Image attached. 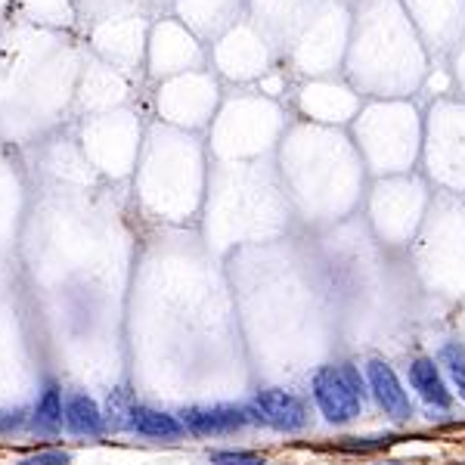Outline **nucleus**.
Masks as SVG:
<instances>
[{"mask_svg": "<svg viewBox=\"0 0 465 465\" xmlns=\"http://www.w3.org/2000/svg\"><path fill=\"white\" fill-rule=\"evenodd\" d=\"M438 363L444 366V372L450 376V381H453L456 394L465 401V344H460V341L444 344L438 354Z\"/></svg>", "mask_w": 465, "mask_h": 465, "instance_id": "9", "label": "nucleus"}, {"mask_svg": "<svg viewBox=\"0 0 465 465\" xmlns=\"http://www.w3.org/2000/svg\"><path fill=\"white\" fill-rule=\"evenodd\" d=\"M35 425L41 431L54 434L59 425H63V394H59L56 385H47L37 401V410H35Z\"/></svg>", "mask_w": 465, "mask_h": 465, "instance_id": "8", "label": "nucleus"}, {"mask_svg": "<svg viewBox=\"0 0 465 465\" xmlns=\"http://www.w3.org/2000/svg\"><path fill=\"white\" fill-rule=\"evenodd\" d=\"M254 422L261 425H270L276 431H302L307 425V407L302 397L289 394V391H280V388H264L252 397L249 403Z\"/></svg>", "mask_w": 465, "mask_h": 465, "instance_id": "2", "label": "nucleus"}, {"mask_svg": "<svg viewBox=\"0 0 465 465\" xmlns=\"http://www.w3.org/2000/svg\"><path fill=\"white\" fill-rule=\"evenodd\" d=\"M212 465H264V456L252 450H214Z\"/></svg>", "mask_w": 465, "mask_h": 465, "instance_id": "10", "label": "nucleus"}, {"mask_svg": "<svg viewBox=\"0 0 465 465\" xmlns=\"http://www.w3.org/2000/svg\"><path fill=\"white\" fill-rule=\"evenodd\" d=\"M366 381H370V391L376 397V403L388 412L391 419H410L412 403L407 391H403L401 379L385 360H370L366 363Z\"/></svg>", "mask_w": 465, "mask_h": 465, "instance_id": "4", "label": "nucleus"}, {"mask_svg": "<svg viewBox=\"0 0 465 465\" xmlns=\"http://www.w3.org/2000/svg\"><path fill=\"white\" fill-rule=\"evenodd\" d=\"M180 422L186 431L199 434V438H212V434H232L245 425L254 422L249 403L236 407V403H217V407H190L180 412Z\"/></svg>", "mask_w": 465, "mask_h": 465, "instance_id": "3", "label": "nucleus"}, {"mask_svg": "<svg viewBox=\"0 0 465 465\" xmlns=\"http://www.w3.org/2000/svg\"><path fill=\"white\" fill-rule=\"evenodd\" d=\"M19 465H69V453H63V450H44V453L22 460Z\"/></svg>", "mask_w": 465, "mask_h": 465, "instance_id": "11", "label": "nucleus"}, {"mask_svg": "<svg viewBox=\"0 0 465 465\" xmlns=\"http://www.w3.org/2000/svg\"><path fill=\"white\" fill-rule=\"evenodd\" d=\"M63 422L72 434H84V438H96V434H103V412L87 394L65 397Z\"/></svg>", "mask_w": 465, "mask_h": 465, "instance_id": "7", "label": "nucleus"}, {"mask_svg": "<svg viewBox=\"0 0 465 465\" xmlns=\"http://www.w3.org/2000/svg\"><path fill=\"white\" fill-rule=\"evenodd\" d=\"M379 465H403V462H379Z\"/></svg>", "mask_w": 465, "mask_h": 465, "instance_id": "12", "label": "nucleus"}, {"mask_svg": "<svg viewBox=\"0 0 465 465\" xmlns=\"http://www.w3.org/2000/svg\"><path fill=\"white\" fill-rule=\"evenodd\" d=\"M127 429L143 434V438H162V440H174L186 429L183 422L168 412H159L153 407H131L127 410Z\"/></svg>", "mask_w": 465, "mask_h": 465, "instance_id": "6", "label": "nucleus"}, {"mask_svg": "<svg viewBox=\"0 0 465 465\" xmlns=\"http://www.w3.org/2000/svg\"><path fill=\"white\" fill-rule=\"evenodd\" d=\"M407 379L412 385V391H419L429 407H438V410H450L453 407V391L447 388L444 376H440V370L434 366V360L429 357H419L410 363L407 370Z\"/></svg>", "mask_w": 465, "mask_h": 465, "instance_id": "5", "label": "nucleus"}, {"mask_svg": "<svg viewBox=\"0 0 465 465\" xmlns=\"http://www.w3.org/2000/svg\"><path fill=\"white\" fill-rule=\"evenodd\" d=\"M313 401L326 422L348 425L363 412V379L354 363L320 366L313 376Z\"/></svg>", "mask_w": 465, "mask_h": 465, "instance_id": "1", "label": "nucleus"}]
</instances>
